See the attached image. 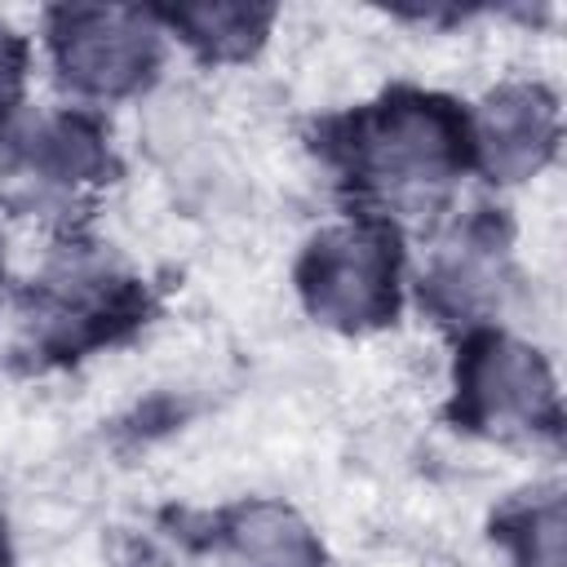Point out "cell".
Listing matches in <instances>:
<instances>
[{
	"instance_id": "12",
	"label": "cell",
	"mask_w": 567,
	"mask_h": 567,
	"mask_svg": "<svg viewBox=\"0 0 567 567\" xmlns=\"http://www.w3.org/2000/svg\"><path fill=\"white\" fill-rule=\"evenodd\" d=\"M27 84V40L0 22V128L13 120Z\"/></svg>"
},
{
	"instance_id": "1",
	"label": "cell",
	"mask_w": 567,
	"mask_h": 567,
	"mask_svg": "<svg viewBox=\"0 0 567 567\" xmlns=\"http://www.w3.org/2000/svg\"><path fill=\"white\" fill-rule=\"evenodd\" d=\"M328 155L372 208H425L474 159L470 115L439 93L394 89L332 124Z\"/></svg>"
},
{
	"instance_id": "4",
	"label": "cell",
	"mask_w": 567,
	"mask_h": 567,
	"mask_svg": "<svg viewBox=\"0 0 567 567\" xmlns=\"http://www.w3.org/2000/svg\"><path fill=\"white\" fill-rule=\"evenodd\" d=\"M452 412L483 434H558V390L549 363L518 337L470 332L456 354Z\"/></svg>"
},
{
	"instance_id": "11",
	"label": "cell",
	"mask_w": 567,
	"mask_h": 567,
	"mask_svg": "<svg viewBox=\"0 0 567 567\" xmlns=\"http://www.w3.org/2000/svg\"><path fill=\"white\" fill-rule=\"evenodd\" d=\"M496 536L514 567H563V501L549 492L540 501L514 505L496 523Z\"/></svg>"
},
{
	"instance_id": "2",
	"label": "cell",
	"mask_w": 567,
	"mask_h": 567,
	"mask_svg": "<svg viewBox=\"0 0 567 567\" xmlns=\"http://www.w3.org/2000/svg\"><path fill=\"white\" fill-rule=\"evenodd\" d=\"M399 235L390 221L363 213L319 230L297 261V292L306 310L341 332H372L399 315Z\"/></svg>"
},
{
	"instance_id": "8",
	"label": "cell",
	"mask_w": 567,
	"mask_h": 567,
	"mask_svg": "<svg viewBox=\"0 0 567 567\" xmlns=\"http://www.w3.org/2000/svg\"><path fill=\"white\" fill-rule=\"evenodd\" d=\"M501 275H505V239L496 235L492 221L474 217L447 244H439L430 275L421 279V297L439 315L474 323V315H483L501 297Z\"/></svg>"
},
{
	"instance_id": "9",
	"label": "cell",
	"mask_w": 567,
	"mask_h": 567,
	"mask_svg": "<svg viewBox=\"0 0 567 567\" xmlns=\"http://www.w3.org/2000/svg\"><path fill=\"white\" fill-rule=\"evenodd\" d=\"M221 545L235 567H323L310 527L275 501L239 505L221 527Z\"/></svg>"
},
{
	"instance_id": "3",
	"label": "cell",
	"mask_w": 567,
	"mask_h": 567,
	"mask_svg": "<svg viewBox=\"0 0 567 567\" xmlns=\"http://www.w3.org/2000/svg\"><path fill=\"white\" fill-rule=\"evenodd\" d=\"M49 49L62 84L93 102L142 93L164 58V27L151 9L62 4L49 13Z\"/></svg>"
},
{
	"instance_id": "5",
	"label": "cell",
	"mask_w": 567,
	"mask_h": 567,
	"mask_svg": "<svg viewBox=\"0 0 567 567\" xmlns=\"http://www.w3.org/2000/svg\"><path fill=\"white\" fill-rule=\"evenodd\" d=\"M111 182V146L97 120L80 111L40 115L4 137L0 195L27 213H71L84 195Z\"/></svg>"
},
{
	"instance_id": "6",
	"label": "cell",
	"mask_w": 567,
	"mask_h": 567,
	"mask_svg": "<svg viewBox=\"0 0 567 567\" xmlns=\"http://www.w3.org/2000/svg\"><path fill=\"white\" fill-rule=\"evenodd\" d=\"M146 310L137 279L111 270L93 257H66L35 284V306L27 310L31 341L44 354L75 359L93 346L115 341Z\"/></svg>"
},
{
	"instance_id": "10",
	"label": "cell",
	"mask_w": 567,
	"mask_h": 567,
	"mask_svg": "<svg viewBox=\"0 0 567 567\" xmlns=\"http://www.w3.org/2000/svg\"><path fill=\"white\" fill-rule=\"evenodd\" d=\"M159 27L177 31L208 62H239L261 49L275 9L261 4H177L155 13Z\"/></svg>"
},
{
	"instance_id": "13",
	"label": "cell",
	"mask_w": 567,
	"mask_h": 567,
	"mask_svg": "<svg viewBox=\"0 0 567 567\" xmlns=\"http://www.w3.org/2000/svg\"><path fill=\"white\" fill-rule=\"evenodd\" d=\"M0 567H9V536H4V518H0Z\"/></svg>"
},
{
	"instance_id": "7",
	"label": "cell",
	"mask_w": 567,
	"mask_h": 567,
	"mask_svg": "<svg viewBox=\"0 0 567 567\" xmlns=\"http://www.w3.org/2000/svg\"><path fill=\"white\" fill-rule=\"evenodd\" d=\"M470 151L492 182H523L558 151V102L540 84L496 89L470 120Z\"/></svg>"
}]
</instances>
